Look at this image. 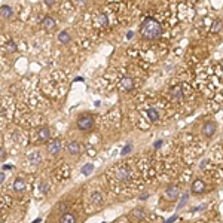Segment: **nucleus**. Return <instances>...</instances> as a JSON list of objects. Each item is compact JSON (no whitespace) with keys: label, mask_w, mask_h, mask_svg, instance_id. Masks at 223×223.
<instances>
[{"label":"nucleus","mask_w":223,"mask_h":223,"mask_svg":"<svg viewBox=\"0 0 223 223\" xmlns=\"http://www.w3.org/2000/svg\"><path fill=\"white\" fill-rule=\"evenodd\" d=\"M6 49H7V52H15L17 51V45H15V42H12V40H9L6 43Z\"/></svg>","instance_id":"5701e85b"},{"label":"nucleus","mask_w":223,"mask_h":223,"mask_svg":"<svg viewBox=\"0 0 223 223\" xmlns=\"http://www.w3.org/2000/svg\"><path fill=\"white\" fill-rule=\"evenodd\" d=\"M107 24H109V21H107L106 13H98L97 21H95V25H97V27H106Z\"/></svg>","instance_id":"9d476101"},{"label":"nucleus","mask_w":223,"mask_h":223,"mask_svg":"<svg viewBox=\"0 0 223 223\" xmlns=\"http://www.w3.org/2000/svg\"><path fill=\"white\" fill-rule=\"evenodd\" d=\"M30 156V162H31V164H36V165H37V164H40V161H42V156L39 155V153H37V152H34L33 155H28Z\"/></svg>","instance_id":"aec40b11"},{"label":"nucleus","mask_w":223,"mask_h":223,"mask_svg":"<svg viewBox=\"0 0 223 223\" xmlns=\"http://www.w3.org/2000/svg\"><path fill=\"white\" fill-rule=\"evenodd\" d=\"M59 223H76V219H74V216L71 213H64L61 216V220Z\"/></svg>","instance_id":"ddd939ff"},{"label":"nucleus","mask_w":223,"mask_h":223,"mask_svg":"<svg viewBox=\"0 0 223 223\" xmlns=\"http://www.w3.org/2000/svg\"><path fill=\"white\" fill-rule=\"evenodd\" d=\"M147 196H149L147 193H144V195H141V196H140V199H147Z\"/></svg>","instance_id":"72a5a7b5"},{"label":"nucleus","mask_w":223,"mask_h":223,"mask_svg":"<svg viewBox=\"0 0 223 223\" xmlns=\"http://www.w3.org/2000/svg\"><path fill=\"white\" fill-rule=\"evenodd\" d=\"M132 216H134V219L141 220V219L144 217V211L141 210V208H138V210H134V211H132Z\"/></svg>","instance_id":"4be33fe9"},{"label":"nucleus","mask_w":223,"mask_h":223,"mask_svg":"<svg viewBox=\"0 0 223 223\" xmlns=\"http://www.w3.org/2000/svg\"><path fill=\"white\" fill-rule=\"evenodd\" d=\"M49 137H51L49 128H48V126H42V128L39 130V138H40L42 141H48Z\"/></svg>","instance_id":"6e6552de"},{"label":"nucleus","mask_w":223,"mask_h":223,"mask_svg":"<svg viewBox=\"0 0 223 223\" xmlns=\"http://www.w3.org/2000/svg\"><path fill=\"white\" fill-rule=\"evenodd\" d=\"M45 3H46L48 6H52L54 5V0H45Z\"/></svg>","instance_id":"2f4dec72"},{"label":"nucleus","mask_w":223,"mask_h":223,"mask_svg":"<svg viewBox=\"0 0 223 223\" xmlns=\"http://www.w3.org/2000/svg\"><path fill=\"white\" fill-rule=\"evenodd\" d=\"M0 182H5V171H2V173H0Z\"/></svg>","instance_id":"7c9ffc66"},{"label":"nucleus","mask_w":223,"mask_h":223,"mask_svg":"<svg viewBox=\"0 0 223 223\" xmlns=\"http://www.w3.org/2000/svg\"><path fill=\"white\" fill-rule=\"evenodd\" d=\"M119 85H121V89H122V91H131V89L134 88V80H132L131 77H124Z\"/></svg>","instance_id":"423d86ee"},{"label":"nucleus","mask_w":223,"mask_h":223,"mask_svg":"<svg viewBox=\"0 0 223 223\" xmlns=\"http://www.w3.org/2000/svg\"><path fill=\"white\" fill-rule=\"evenodd\" d=\"M126 36H128V39H131V37L134 36V33L132 31H128V34H126Z\"/></svg>","instance_id":"f704fd0d"},{"label":"nucleus","mask_w":223,"mask_h":223,"mask_svg":"<svg viewBox=\"0 0 223 223\" xmlns=\"http://www.w3.org/2000/svg\"><path fill=\"white\" fill-rule=\"evenodd\" d=\"M220 28H222V22H220V21H216L214 24H213V27H211L210 30H211V33H217Z\"/></svg>","instance_id":"b1692460"},{"label":"nucleus","mask_w":223,"mask_h":223,"mask_svg":"<svg viewBox=\"0 0 223 223\" xmlns=\"http://www.w3.org/2000/svg\"><path fill=\"white\" fill-rule=\"evenodd\" d=\"M91 201H92V204H101L103 202V196H101V193L100 192H94L92 195H91Z\"/></svg>","instance_id":"a211bd4d"},{"label":"nucleus","mask_w":223,"mask_h":223,"mask_svg":"<svg viewBox=\"0 0 223 223\" xmlns=\"http://www.w3.org/2000/svg\"><path fill=\"white\" fill-rule=\"evenodd\" d=\"M188 198H189V195H188V193H184V195L182 196V201H180V204L177 205V208H178V210H180V208H183V205L186 204V201H188Z\"/></svg>","instance_id":"393cba45"},{"label":"nucleus","mask_w":223,"mask_h":223,"mask_svg":"<svg viewBox=\"0 0 223 223\" xmlns=\"http://www.w3.org/2000/svg\"><path fill=\"white\" fill-rule=\"evenodd\" d=\"M178 195H180V190H178L177 186H168L167 190H165V198L170 199V201H174L178 198Z\"/></svg>","instance_id":"7ed1b4c3"},{"label":"nucleus","mask_w":223,"mask_h":223,"mask_svg":"<svg viewBox=\"0 0 223 223\" xmlns=\"http://www.w3.org/2000/svg\"><path fill=\"white\" fill-rule=\"evenodd\" d=\"M92 124H94V119H92L91 115H80L77 118V128L82 130V131L89 130L92 126Z\"/></svg>","instance_id":"f03ea898"},{"label":"nucleus","mask_w":223,"mask_h":223,"mask_svg":"<svg viewBox=\"0 0 223 223\" xmlns=\"http://www.w3.org/2000/svg\"><path fill=\"white\" fill-rule=\"evenodd\" d=\"M162 144H164V141H162V140H156L155 143H153V149H159Z\"/></svg>","instance_id":"cd10ccee"},{"label":"nucleus","mask_w":223,"mask_h":223,"mask_svg":"<svg viewBox=\"0 0 223 223\" xmlns=\"http://www.w3.org/2000/svg\"><path fill=\"white\" fill-rule=\"evenodd\" d=\"M140 33L146 39H158L162 34V27L155 18L147 17L140 25Z\"/></svg>","instance_id":"f257e3e1"},{"label":"nucleus","mask_w":223,"mask_h":223,"mask_svg":"<svg viewBox=\"0 0 223 223\" xmlns=\"http://www.w3.org/2000/svg\"><path fill=\"white\" fill-rule=\"evenodd\" d=\"M74 82H83V77H76V79H74Z\"/></svg>","instance_id":"473e14b6"},{"label":"nucleus","mask_w":223,"mask_h":223,"mask_svg":"<svg viewBox=\"0 0 223 223\" xmlns=\"http://www.w3.org/2000/svg\"><path fill=\"white\" fill-rule=\"evenodd\" d=\"M69 152H70V155H77L80 152V144L77 141H71L69 144Z\"/></svg>","instance_id":"4468645a"},{"label":"nucleus","mask_w":223,"mask_h":223,"mask_svg":"<svg viewBox=\"0 0 223 223\" xmlns=\"http://www.w3.org/2000/svg\"><path fill=\"white\" fill-rule=\"evenodd\" d=\"M202 132L205 134L207 137H211L213 134L216 132V124H214V122H210V121L205 122L204 126H202Z\"/></svg>","instance_id":"39448f33"},{"label":"nucleus","mask_w":223,"mask_h":223,"mask_svg":"<svg viewBox=\"0 0 223 223\" xmlns=\"http://www.w3.org/2000/svg\"><path fill=\"white\" fill-rule=\"evenodd\" d=\"M147 116H149V119H150V121H153V122L159 119V113H158V110L153 109V107H149V109H147Z\"/></svg>","instance_id":"2eb2a0df"},{"label":"nucleus","mask_w":223,"mask_h":223,"mask_svg":"<svg viewBox=\"0 0 223 223\" xmlns=\"http://www.w3.org/2000/svg\"><path fill=\"white\" fill-rule=\"evenodd\" d=\"M205 190V183L202 180H195L192 183V192L193 193H202Z\"/></svg>","instance_id":"0eeeda50"},{"label":"nucleus","mask_w":223,"mask_h":223,"mask_svg":"<svg viewBox=\"0 0 223 223\" xmlns=\"http://www.w3.org/2000/svg\"><path fill=\"white\" fill-rule=\"evenodd\" d=\"M177 220V216H173V217H170L168 220H165V223H173V222H176Z\"/></svg>","instance_id":"c85d7f7f"},{"label":"nucleus","mask_w":223,"mask_h":223,"mask_svg":"<svg viewBox=\"0 0 223 223\" xmlns=\"http://www.w3.org/2000/svg\"><path fill=\"white\" fill-rule=\"evenodd\" d=\"M171 95H173L174 98H182V97H183V91H182V86H180V85L174 86L173 89H171Z\"/></svg>","instance_id":"f3484780"},{"label":"nucleus","mask_w":223,"mask_h":223,"mask_svg":"<svg viewBox=\"0 0 223 223\" xmlns=\"http://www.w3.org/2000/svg\"><path fill=\"white\" fill-rule=\"evenodd\" d=\"M42 25H43L45 28L51 30V28H54V27H55V19H54V18H51V17H45V18L42 19Z\"/></svg>","instance_id":"9b49d317"},{"label":"nucleus","mask_w":223,"mask_h":223,"mask_svg":"<svg viewBox=\"0 0 223 223\" xmlns=\"http://www.w3.org/2000/svg\"><path fill=\"white\" fill-rule=\"evenodd\" d=\"M0 12H2V17L3 18H9L11 15H12V9H11L9 6H6V5L0 6Z\"/></svg>","instance_id":"dca6fc26"},{"label":"nucleus","mask_w":223,"mask_h":223,"mask_svg":"<svg viewBox=\"0 0 223 223\" xmlns=\"http://www.w3.org/2000/svg\"><path fill=\"white\" fill-rule=\"evenodd\" d=\"M58 39H59V42L61 43H69L70 42V34L67 33V31H61L58 34Z\"/></svg>","instance_id":"6ab92c4d"},{"label":"nucleus","mask_w":223,"mask_h":223,"mask_svg":"<svg viewBox=\"0 0 223 223\" xmlns=\"http://www.w3.org/2000/svg\"><path fill=\"white\" fill-rule=\"evenodd\" d=\"M2 168H3V171H5V170H12V168H13V165H11V164H7V165H6V164H5V165H3Z\"/></svg>","instance_id":"c756f323"},{"label":"nucleus","mask_w":223,"mask_h":223,"mask_svg":"<svg viewBox=\"0 0 223 223\" xmlns=\"http://www.w3.org/2000/svg\"><path fill=\"white\" fill-rule=\"evenodd\" d=\"M25 189V183L22 178H17V180L13 182V190L15 192H24Z\"/></svg>","instance_id":"f8f14e48"},{"label":"nucleus","mask_w":223,"mask_h":223,"mask_svg":"<svg viewBox=\"0 0 223 223\" xmlns=\"http://www.w3.org/2000/svg\"><path fill=\"white\" fill-rule=\"evenodd\" d=\"M118 178L119 180H128L130 178V170L126 167H121L118 170Z\"/></svg>","instance_id":"1a4fd4ad"},{"label":"nucleus","mask_w":223,"mask_h":223,"mask_svg":"<svg viewBox=\"0 0 223 223\" xmlns=\"http://www.w3.org/2000/svg\"><path fill=\"white\" fill-rule=\"evenodd\" d=\"M92 171H94V165H92V164H86V165H83V168H82V174L89 176Z\"/></svg>","instance_id":"412c9836"},{"label":"nucleus","mask_w":223,"mask_h":223,"mask_svg":"<svg viewBox=\"0 0 223 223\" xmlns=\"http://www.w3.org/2000/svg\"><path fill=\"white\" fill-rule=\"evenodd\" d=\"M132 150V144H128V146H125L124 149H122V155L125 156V155H128L130 152Z\"/></svg>","instance_id":"a878e982"},{"label":"nucleus","mask_w":223,"mask_h":223,"mask_svg":"<svg viewBox=\"0 0 223 223\" xmlns=\"http://www.w3.org/2000/svg\"><path fill=\"white\" fill-rule=\"evenodd\" d=\"M59 149H61V143H59V140L58 138H54L48 144V153L49 155H57L59 152Z\"/></svg>","instance_id":"20e7f679"},{"label":"nucleus","mask_w":223,"mask_h":223,"mask_svg":"<svg viewBox=\"0 0 223 223\" xmlns=\"http://www.w3.org/2000/svg\"><path fill=\"white\" fill-rule=\"evenodd\" d=\"M40 190H42L43 193L48 192V184H46V182H42V183H40Z\"/></svg>","instance_id":"bb28decb"}]
</instances>
